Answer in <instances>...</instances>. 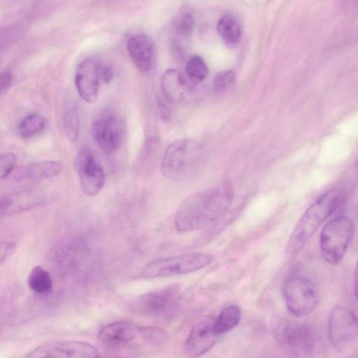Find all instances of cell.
I'll return each instance as SVG.
<instances>
[{
	"instance_id": "cell-12",
	"label": "cell",
	"mask_w": 358,
	"mask_h": 358,
	"mask_svg": "<svg viewBox=\"0 0 358 358\" xmlns=\"http://www.w3.org/2000/svg\"><path fill=\"white\" fill-rule=\"evenodd\" d=\"M357 329L352 310L341 305L332 308L328 322V335L335 348H345L353 339Z\"/></svg>"
},
{
	"instance_id": "cell-25",
	"label": "cell",
	"mask_w": 358,
	"mask_h": 358,
	"mask_svg": "<svg viewBox=\"0 0 358 358\" xmlns=\"http://www.w3.org/2000/svg\"><path fill=\"white\" fill-rule=\"evenodd\" d=\"M79 124L77 108L73 103L68 101L64 107L63 125L66 136L72 141L78 136Z\"/></svg>"
},
{
	"instance_id": "cell-22",
	"label": "cell",
	"mask_w": 358,
	"mask_h": 358,
	"mask_svg": "<svg viewBox=\"0 0 358 358\" xmlns=\"http://www.w3.org/2000/svg\"><path fill=\"white\" fill-rule=\"evenodd\" d=\"M241 318V311L236 305L229 306L220 313L214 321V329L219 336L236 327Z\"/></svg>"
},
{
	"instance_id": "cell-29",
	"label": "cell",
	"mask_w": 358,
	"mask_h": 358,
	"mask_svg": "<svg viewBox=\"0 0 358 358\" xmlns=\"http://www.w3.org/2000/svg\"><path fill=\"white\" fill-rule=\"evenodd\" d=\"M16 157L11 152H3L0 156V178L6 179L13 170Z\"/></svg>"
},
{
	"instance_id": "cell-18",
	"label": "cell",
	"mask_w": 358,
	"mask_h": 358,
	"mask_svg": "<svg viewBox=\"0 0 358 358\" xmlns=\"http://www.w3.org/2000/svg\"><path fill=\"white\" fill-rule=\"evenodd\" d=\"M81 243L77 238L61 240L50 250L49 260L57 268H66L72 264L80 250Z\"/></svg>"
},
{
	"instance_id": "cell-11",
	"label": "cell",
	"mask_w": 358,
	"mask_h": 358,
	"mask_svg": "<svg viewBox=\"0 0 358 358\" xmlns=\"http://www.w3.org/2000/svg\"><path fill=\"white\" fill-rule=\"evenodd\" d=\"M27 358H99L92 344L78 341H59L41 345L27 355Z\"/></svg>"
},
{
	"instance_id": "cell-17",
	"label": "cell",
	"mask_w": 358,
	"mask_h": 358,
	"mask_svg": "<svg viewBox=\"0 0 358 358\" xmlns=\"http://www.w3.org/2000/svg\"><path fill=\"white\" fill-rule=\"evenodd\" d=\"M138 331V329L129 322L118 321L103 327L98 334V338L105 347L119 348L131 341Z\"/></svg>"
},
{
	"instance_id": "cell-21",
	"label": "cell",
	"mask_w": 358,
	"mask_h": 358,
	"mask_svg": "<svg viewBox=\"0 0 358 358\" xmlns=\"http://www.w3.org/2000/svg\"><path fill=\"white\" fill-rule=\"evenodd\" d=\"M162 85L167 98L173 101L180 99L187 87L182 76L173 69L164 72L162 78Z\"/></svg>"
},
{
	"instance_id": "cell-13",
	"label": "cell",
	"mask_w": 358,
	"mask_h": 358,
	"mask_svg": "<svg viewBox=\"0 0 358 358\" xmlns=\"http://www.w3.org/2000/svg\"><path fill=\"white\" fill-rule=\"evenodd\" d=\"M101 66L99 57L90 56L81 61L76 68L75 85L80 96L87 103L97 99Z\"/></svg>"
},
{
	"instance_id": "cell-4",
	"label": "cell",
	"mask_w": 358,
	"mask_h": 358,
	"mask_svg": "<svg viewBox=\"0 0 358 358\" xmlns=\"http://www.w3.org/2000/svg\"><path fill=\"white\" fill-rule=\"evenodd\" d=\"M210 255L193 252L154 260L142 270L140 277L155 278L182 275L201 270L213 262Z\"/></svg>"
},
{
	"instance_id": "cell-28",
	"label": "cell",
	"mask_w": 358,
	"mask_h": 358,
	"mask_svg": "<svg viewBox=\"0 0 358 358\" xmlns=\"http://www.w3.org/2000/svg\"><path fill=\"white\" fill-rule=\"evenodd\" d=\"M235 73L233 71H224L218 73L213 80V90L215 92H222L233 83Z\"/></svg>"
},
{
	"instance_id": "cell-1",
	"label": "cell",
	"mask_w": 358,
	"mask_h": 358,
	"mask_svg": "<svg viewBox=\"0 0 358 358\" xmlns=\"http://www.w3.org/2000/svg\"><path fill=\"white\" fill-rule=\"evenodd\" d=\"M232 199L233 189L228 180L192 194L176 211V229L180 232H189L209 226L226 213Z\"/></svg>"
},
{
	"instance_id": "cell-6",
	"label": "cell",
	"mask_w": 358,
	"mask_h": 358,
	"mask_svg": "<svg viewBox=\"0 0 358 358\" xmlns=\"http://www.w3.org/2000/svg\"><path fill=\"white\" fill-rule=\"evenodd\" d=\"M283 296L288 310L295 317L310 314L319 303V292L309 278L294 275L285 282Z\"/></svg>"
},
{
	"instance_id": "cell-16",
	"label": "cell",
	"mask_w": 358,
	"mask_h": 358,
	"mask_svg": "<svg viewBox=\"0 0 358 358\" xmlns=\"http://www.w3.org/2000/svg\"><path fill=\"white\" fill-rule=\"evenodd\" d=\"M44 203L42 195L34 190H23L5 194L1 198V215L7 216L17 213Z\"/></svg>"
},
{
	"instance_id": "cell-10",
	"label": "cell",
	"mask_w": 358,
	"mask_h": 358,
	"mask_svg": "<svg viewBox=\"0 0 358 358\" xmlns=\"http://www.w3.org/2000/svg\"><path fill=\"white\" fill-rule=\"evenodd\" d=\"M178 301V290L170 287L146 293L132 304V309L146 317L162 319L173 312Z\"/></svg>"
},
{
	"instance_id": "cell-3",
	"label": "cell",
	"mask_w": 358,
	"mask_h": 358,
	"mask_svg": "<svg viewBox=\"0 0 358 358\" xmlns=\"http://www.w3.org/2000/svg\"><path fill=\"white\" fill-rule=\"evenodd\" d=\"M353 234V224L346 216L339 215L323 227L320 237V249L323 259L337 265L343 259Z\"/></svg>"
},
{
	"instance_id": "cell-38",
	"label": "cell",
	"mask_w": 358,
	"mask_h": 358,
	"mask_svg": "<svg viewBox=\"0 0 358 358\" xmlns=\"http://www.w3.org/2000/svg\"><path fill=\"white\" fill-rule=\"evenodd\" d=\"M357 170H358V162H357Z\"/></svg>"
},
{
	"instance_id": "cell-7",
	"label": "cell",
	"mask_w": 358,
	"mask_h": 358,
	"mask_svg": "<svg viewBox=\"0 0 358 358\" xmlns=\"http://www.w3.org/2000/svg\"><path fill=\"white\" fill-rule=\"evenodd\" d=\"M274 325L278 341L289 352L296 356H305L313 351L315 336L308 324L280 320Z\"/></svg>"
},
{
	"instance_id": "cell-15",
	"label": "cell",
	"mask_w": 358,
	"mask_h": 358,
	"mask_svg": "<svg viewBox=\"0 0 358 358\" xmlns=\"http://www.w3.org/2000/svg\"><path fill=\"white\" fill-rule=\"evenodd\" d=\"M128 54L136 68L148 73L155 61V48L152 38L143 33L134 34L127 41Z\"/></svg>"
},
{
	"instance_id": "cell-35",
	"label": "cell",
	"mask_w": 358,
	"mask_h": 358,
	"mask_svg": "<svg viewBox=\"0 0 358 358\" xmlns=\"http://www.w3.org/2000/svg\"><path fill=\"white\" fill-rule=\"evenodd\" d=\"M352 313H353L354 317L355 319V321L358 325V306L355 310L352 311Z\"/></svg>"
},
{
	"instance_id": "cell-2",
	"label": "cell",
	"mask_w": 358,
	"mask_h": 358,
	"mask_svg": "<svg viewBox=\"0 0 358 358\" xmlns=\"http://www.w3.org/2000/svg\"><path fill=\"white\" fill-rule=\"evenodd\" d=\"M344 200L345 192L338 188L329 189L318 197L296 224L287 243L286 254L292 256L297 253Z\"/></svg>"
},
{
	"instance_id": "cell-20",
	"label": "cell",
	"mask_w": 358,
	"mask_h": 358,
	"mask_svg": "<svg viewBox=\"0 0 358 358\" xmlns=\"http://www.w3.org/2000/svg\"><path fill=\"white\" fill-rule=\"evenodd\" d=\"M217 30L222 41L230 48L235 47L241 40V26L237 20L231 15H224L220 17L217 24Z\"/></svg>"
},
{
	"instance_id": "cell-32",
	"label": "cell",
	"mask_w": 358,
	"mask_h": 358,
	"mask_svg": "<svg viewBox=\"0 0 358 358\" xmlns=\"http://www.w3.org/2000/svg\"><path fill=\"white\" fill-rule=\"evenodd\" d=\"M12 81L13 76L11 73L8 70L3 71L0 76V90L1 94L5 93L9 89Z\"/></svg>"
},
{
	"instance_id": "cell-9",
	"label": "cell",
	"mask_w": 358,
	"mask_h": 358,
	"mask_svg": "<svg viewBox=\"0 0 358 358\" xmlns=\"http://www.w3.org/2000/svg\"><path fill=\"white\" fill-rule=\"evenodd\" d=\"M76 168L83 192L97 194L106 182V175L98 158L88 147L82 148L76 158Z\"/></svg>"
},
{
	"instance_id": "cell-31",
	"label": "cell",
	"mask_w": 358,
	"mask_h": 358,
	"mask_svg": "<svg viewBox=\"0 0 358 358\" xmlns=\"http://www.w3.org/2000/svg\"><path fill=\"white\" fill-rule=\"evenodd\" d=\"M15 248V243L11 241H1L0 262L2 264L9 257Z\"/></svg>"
},
{
	"instance_id": "cell-36",
	"label": "cell",
	"mask_w": 358,
	"mask_h": 358,
	"mask_svg": "<svg viewBox=\"0 0 358 358\" xmlns=\"http://www.w3.org/2000/svg\"><path fill=\"white\" fill-rule=\"evenodd\" d=\"M348 358H358V351Z\"/></svg>"
},
{
	"instance_id": "cell-19",
	"label": "cell",
	"mask_w": 358,
	"mask_h": 358,
	"mask_svg": "<svg viewBox=\"0 0 358 358\" xmlns=\"http://www.w3.org/2000/svg\"><path fill=\"white\" fill-rule=\"evenodd\" d=\"M62 170V164L55 160H42L25 167L17 175L19 180H41L57 176Z\"/></svg>"
},
{
	"instance_id": "cell-23",
	"label": "cell",
	"mask_w": 358,
	"mask_h": 358,
	"mask_svg": "<svg viewBox=\"0 0 358 358\" xmlns=\"http://www.w3.org/2000/svg\"><path fill=\"white\" fill-rule=\"evenodd\" d=\"M45 127L44 118L38 114H30L24 117L18 125V133L25 141H30L43 133Z\"/></svg>"
},
{
	"instance_id": "cell-8",
	"label": "cell",
	"mask_w": 358,
	"mask_h": 358,
	"mask_svg": "<svg viewBox=\"0 0 358 358\" xmlns=\"http://www.w3.org/2000/svg\"><path fill=\"white\" fill-rule=\"evenodd\" d=\"M92 138L101 150L108 155L115 152L120 146L124 127L121 118L113 110L101 112L92 124Z\"/></svg>"
},
{
	"instance_id": "cell-33",
	"label": "cell",
	"mask_w": 358,
	"mask_h": 358,
	"mask_svg": "<svg viewBox=\"0 0 358 358\" xmlns=\"http://www.w3.org/2000/svg\"><path fill=\"white\" fill-rule=\"evenodd\" d=\"M114 76L113 69L108 66H101L100 71V77L105 83H110Z\"/></svg>"
},
{
	"instance_id": "cell-5",
	"label": "cell",
	"mask_w": 358,
	"mask_h": 358,
	"mask_svg": "<svg viewBox=\"0 0 358 358\" xmlns=\"http://www.w3.org/2000/svg\"><path fill=\"white\" fill-rule=\"evenodd\" d=\"M199 157V149L189 140L173 142L166 149L162 161V172L171 180H181L191 174Z\"/></svg>"
},
{
	"instance_id": "cell-26",
	"label": "cell",
	"mask_w": 358,
	"mask_h": 358,
	"mask_svg": "<svg viewBox=\"0 0 358 358\" xmlns=\"http://www.w3.org/2000/svg\"><path fill=\"white\" fill-rule=\"evenodd\" d=\"M185 72L192 82L198 83L206 78L208 71L204 60L198 55H193L186 64Z\"/></svg>"
},
{
	"instance_id": "cell-30",
	"label": "cell",
	"mask_w": 358,
	"mask_h": 358,
	"mask_svg": "<svg viewBox=\"0 0 358 358\" xmlns=\"http://www.w3.org/2000/svg\"><path fill=\"white\" fill-rule=\"evenodd\" d=\"M141 331L146 341L153 343L162 341L164 336V334L160 329L153 327H145Z\"/></svg>"
},
{
	"instance_id": "cell-27",
	"label": "cell",
	"mask_w": 358,
	"mask_h": 358,
	"mask_svg": "<svg viewBox=\"0 0 358 358\" xmlns=\"http://www.w3.org/2000/svg\"><path fill=\"white\" fill-rule=\"evenodd\" d=\"M194 26V20L189 12L180 15L176 24V33L180 37L186 38L191 34Z\"/></svg>"
},
{
	"instance_id": "cell-37",
	"label": "cell",
	"mask_w": 358,
	"mask_h": 358,
	"mask_svg": "<svg viewBox=\"0 0 358 358\" xmlns=\"http://www.w3.org/2000/svg\"><path fill=\"white\" fill-rule=\"evenodd\" d=\"M357 222H358V211H357Z\"/></svg>"
},
{
	"instance_id": "cell-14",
	"label": "cell",
	"mask_w": 358,
	"mask_h": 358,
	"mask_svg": "<svg viewBox=\"0 0 358 358\" xmlns=\"http://www.w3.org/2000/svg\"><path fill=\"white\" fill-rule=\"evenodd\" d=\"M214 321L206 318L192 327L185 342V350L190 356H201L216 343L219 336L215 331Z\"/></svg>"
},
{
	"instance_id": "cell-24",
	"label": "cell",
	"mask_w": 358,
	"mask_h": 358,
	"mask_svg": "<svg viewBox=\"0 0 358 358\" xmlns=\"http://www.w3.org/2000/svg\"><path fill=\"white\" fill-rule=\"evenodd\" d=\"M29 288L38 294H46L52 287V280L49 272L41 266H34L27 277Z\"/></svg>"
},
{
	"instance_id": "cell-34",
	"label": "cell",
	"mask_w": 358,
	"mask_h": 358,
	"mask_svg": "<svg viewBox=\"0 0 358 358\" xmlns=\"http://www.w3.org/2000/svg\"><path fill=\"white\" fill-rule=\"evenodd\" d=\"M354 292L355 298L358 302V261L355 266L354 272Z\"/></svg>"
}]
</instances>
